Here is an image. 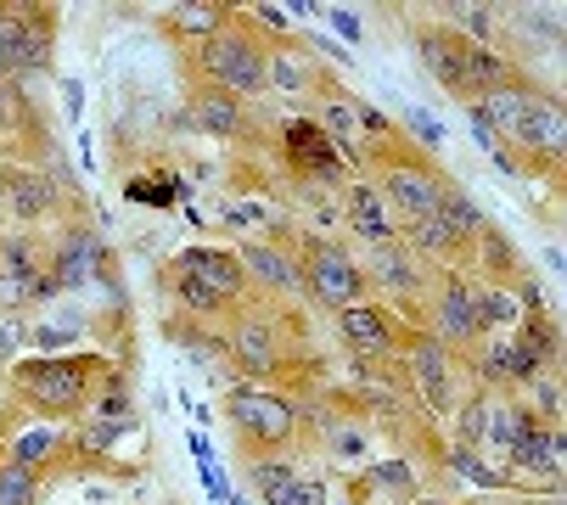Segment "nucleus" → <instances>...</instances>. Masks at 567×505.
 I'll list each match as a JSON object with an SVG mask.
<instances>
[{"label": "nucleus", "mask_w": 567, "mask_h": 505, "mask_svg": "<svg viewBox=\"0 0 567 505\" xmlns=\"http://www.w3.org/2000/svg\"><path fill=\"white\" fill-rule=\"evenodd\" d=\"M478 113L494 124V135H512L517 147H528L533 157H562L567 147V118H562V101L551 96H533L522 85H506V90H489L478 101Z\"/></svg>", "instance_id": "obj_1"}, {"label": "nucleus", "mask_w": 567, "mask_h": 505, "mask_svg": "<svg viewBox=\"0 0 567 505\" xmlns=\"http://www.w3.org/2000/svg\"><path fill=\"white\" fill-rule=\"evenodd\" d=\"M96 359H28L17 365V388L28 393V404L40 411H79L85 393H90V377H96Z\"/></svg>", "instance_id": "obj_2"}, {"label": "nucleus", "mask_w": 567, "mask_h": 505, "mask_svg": "<svg viewBox=\"0 0 567 505\" xmlns=\"http://www.w3.org/2000/svg\"><path fill=\"white\" fill-rule=\"evenodd\" d=\"M203 67L214 74V85L225 90V96H253V90H264V46L253 40L248 28H219L214 40L203 46Z\"/></svg>", "instance_id": "obj_3"}, {"label": "nucleus", "mask_w": 567, "mask_h": 505, "mask_svg": "<svg viewBox=\"0 0 567 505\" xmlns=\"http://www.w3.org/2000/svg\"><path fill=\"white\" fill-rule=\"evenodd\" d=\"M51 17H40L35 7L0 17V74H28V67H46L51 56Z\"/></svg>", "instance_id": "obj_4"}, {"label": "nucleus", "mask_w": 567, "mask_h": 505, "mask_svg": "<svg viewBox=\"0 0 567 505\" xmlns=\"http://www.w3.org/2000/svg\"><path fill=\"white\" fill-rule=\"evenodd\" d=\"M444 186H450V180H439L427 163H393L382 191H388V202H393V214L405 219V225H416V219H427V214H439Z\"/></svg>", "instance_id": "obj_5"}, {"label": "nucleus", "mask_w": 567, "mask_h": 505, "mask_svg": "<svg viewBox=\"0 0 567 505\" xmlns=\"http://www.w3.org/2000/svg\"><path fill=\"white\" fill-rule=\"evenodd\" d=\"M230 421H237V432L253 438L259 450L287 444V438H292V411L281 399H270V393H237V399H230Z\"/></svg>", "instance_id": "obj_6"}, {"label": "nucleus", "mask_w": 567, "mask_h": 505, "mask_svg": "<svg viewBox=\"0 0 567 505\" xmlns=\"http://www.w3.org/2000/svg\"><path fill=\"white\" fill-rule=\"evenodd\" d=\"M304 287H310L320 303H331V310H349V303H360V292H365V276L354 269L349 253H338V248H315Z\"/></svg>", "instance_id": "obj_7"}, {"label": "nucleus", "mask_w": 567, "mask_h": 505, "mask_svg": "<svg viewBox=\"0 0 567 505\" xmlns=\"http://www.w3.org/2000/svg\"><path fill=\"white\" fill-rule=\"evenodd\" d=\"M416 46H421L427 74L439 79L444 90L466 96V40H461V34H455V28H421Z\"/></svg>", "instance_id": "obj_8"}, {"label": "nucleus", "mask_w": 567, "mask_h": 505, "mask_svg": "<svg viewBox=\"0 0 567 505\" xmlns=\"http://www.w3.org/2000/svg\"><path fill=\"white\" fill-rule=\"evenodd\" d=\"M281 141H287L292 168H304V175H320V180L338 175V147H331V135H326L315 118H292Z\"/></svg>", "instance_id": "obj_9"}, {"label": "nucleus", "mask_w": 567, "mask_h": 505, "mask_svg": "<svg viewBox=\"0 0 567 505\" xmlns=\"http://www.w3.org/2000/svg\"><path fill=\"white\" fill-rule=\"evenodd\" d=\"M175 269L180 276H191V281H203V287H214L225 303L242 292V258L237 253H214V248H186L180 258H175Z\"/></svg>", "instance_id": "obj_10"}, {"label": "nucleus", "mask_w": 567, "mask_h": 505, "mask_svg": "<svg viewBox=\"0 0 567 505\" xmlns=\"http://www.w3.org/2000/svg\"><path fill=\"white\" fill-rule=\"evenodd\" d=\"M439 331L450 337V343H466V337H478V292H472V281L450 276L444 303H439Z\"/></svg>", "instance_id": "obj_11"}, {"label": "nucleus", "mask_w": 567, "mask_h": 505, "mask_svg": "<svg viewBox=\"0 0 567 505\" xmlns=\"http://www.w3.org/2000/svg\"><path fill=\"white\" fill-rule=\"evenodd\" d=\"M522 421H533L528 411H512V404H472V411H466V438H483V444H500V450H512V438L522 432Z\"/></svg>", "instance_id": "obj_12"}, {"label": "nucleus", "mask_w": 567, "mask_h": 505, "mask_svg": "<svg viewBox=\"0 0 567 505\" xmlns=\"http://www.w3.org/2000/svg\"><path fill=\"white\" fill-rule=\"evenodd\" d=\"M96 276V236L90 230H68L62 236V253L51 258V281L56 287H85Z\"/></svg>", "instance_id": "obj_13"}, {"label": "nucleus", "mask_w": 567, "mask_h": 505, "mask_svg": "<svg viewBox=\"0 0 567 505\" xmlns=\"http://www.w3.org/2000/svg\"><path fill=\"white\" fill-rule=\"evenodd\" d=\"M264 85H276L281 96H304L315 85V62L298 51V46H281L276 56L264 51Z\"/></svg>", "instance_id": "obj_14"}, {"label": "nucleus", "mask_w": 567, "mask_h": 505, "mask_svg": "<svg viewBox=\"0 0 567 505\" xmlns=\"http://www.w3.org/2000/svg\"><path fill=\"white\" fill-rule=\"evenodd\" d=\"M338 326H343V337H349L354 349H371V354L393 349V320L377 315V310H365V303H349V310H338Z\"/></svg>", "instance_id": "obj_15"}, {"label": "nucleus", "mask_w": 567, "mask_h": 505, "mask_svg": "<svg viewBox=\"0 0 567 505\" xmlns=\"http://www.w3.org/2000/svg\"><path fill=\"white\" fill-rule=\"evenodd\" d=\"M512 460L522 471H562V432H540L533 421H522V432L512 438Z\"/></svg>", "instance_id": "obj_16"}, {"label": "nucleus", "mask_w": 567, "mask_h": 505, "mask_svg": "<svg viewBox=\"0 0 567 505\" xmlns=\"http://www.w3.org/2000/svg\"><path fill=\"white\" fill-rule=\"evenodd\" d=\"M439 219H444V230H450V242H466V236H483V214H478V202L466 197L461 186H444Z\"/></svg>", "instance_id": "obj_17"}, {"label": "nucleus", "mask_w": 567, "mask_h": 505, "mask_svg": "<svg viewBox=\"0 0 567 505\" xmlns=\"http://www.w3.org/2000/svg\"><path fill=\"white\" fill-rule=\"evenodd\" d=\"M237 359L248 365V370H270L276 365V331H270V320H242L237 326Z\"/></svg>", "instance_id": "obj_18"}, {"label": "nucleus", "mask_w": 567, "mask_h": 505, "mask_svg": "<svg viewBox=\"0 0 567 505\" xmlns=\"http://www.w3.org/2000/svg\"><path fill=\"white\" fill-rule=\"evenodd\" d=\"M349 219H354V230L365 236V242H377V248H388V242H393V225L382 219L377 191H371V186H354V191H349Z\"/></svg>", "instance_id": "obj_19"}, {"label": "nucleus", "mask_w": 567, "mask_h": 505, "mask_svg": "<svg viewBox=\"0 0 567 505\" xmlns=\"http://www.w3.org/2000/svg\"><path fill=\"white\" fill-rule=\"evenodd\" d=\"M416 382H421L432 411H450V377H444V349L439 343H416Z\"/></svg>", "instance_id": "obj_20"}, {"label": "nucleus", "mask_w": 567, "mask_h": 505, "mask_svg": "<svg viewBox=\"0 0 567 505\" xmlns=\"http://www.w3.org/2000/svg\"><path fill=\"white\" fill-rule=\"evenodd\" d=\"M237 258H242V269H253V276H259L264 287H281V292H287V287H298V281H304V276H298V269H292V264H287L281 253L259 248V242H248V248H242Z\"/></svg>", "instance_id": "obj_21"}, {"label": "nucleus", "mask_w": 567, "mask_h": 505, "mask_svg": "<svg viewBox=\"0 0 567 505\" xmlns=\"http://www.w3.org/2000/svg\"><path fill=\"white\" fill-rule=\"evenodd\" d=\"M191 118L203 124V129H214V135H237V129H242V108H237V101H230L225 90H209V96H197Z\"/></svg>", "instance_id": "obj_22"}, {"label": "nucleus", "mask_w": 567, "mask_h": 505, "mask_svg": "<svg viewBox=\"0 0 567 505\" xmlns=\"http://www.w3.org/2000/svg\"><path fill=\"white\" fill-rule=\"evenodd\" d=\"M377 281L388 287V292H411L416 287V258L405 253V248H377Z\"/></svg>", "instance_id": "obj_23"}, {"label": "nucleus", "mask_w": 567, "mask_h": 505, "mask_svg": "<svg viewBox=\"0 0 567 505\" xmlns=\"http://www.w3.org/2000/svg\"><path fill=\"white\" fill-rule=\"evenodd\" d=\"M180 34H214L225 28V7H214V0H186V7H175V17H169Z\"/></svg>", "instance_id": "obj_24"}, {"label": "nucleus", "mask_w": 567, "mask_h": 505, "mask_svg": "<svg viewBox=\"0 0 567 505\" xmlns=\"http://www.w3.org/2000/svg\"><path fill=\"white\" fill-rule=\"evenodd\" d=\"M12 180V209L23 214V219H40L46 209H51V186H46V175H7Z\"/></svg>", "instance_id": "obj_25"}, {"label": "nucleus", "mask_w": 567, "mask_h": 505, "mask_svg": "<svg viewBox=\"0 0 567 505\" xmlns=\"http://www.w3.org/2000/svg\"><path fill=\"white\" fill-rule=\"evenodd\" d=\"M0 505H35V466H0Z\"/></svg>", "instance_id": "obj_26"}, {"label": "nucleus", "mask_w": 567, "mask_h": 505, "mask_svg": "<svg viewBox=\"0 0 567 505\" xmlns=\"http://www.w3.org/2000/svg\"><path fill=\"white\" fill-rule=\"evenodd\" d=\"M253 489L270 500V505H281V494L292 489V466H287V460H259V466H253Z\"/></svg>", "instance_id": "obj_27"}, {"label": "nucleus", "mask_w": 567, "mask_h": 505, "mask_svg": "<svg viewBox=\"0 0 567 505\" xmlns=\"http://www.w3.org/2000/svg\"><path fill=\"white\" fill-rule=\"evenodd\" d=\"M512 326L517 320V303H512V292H500V287H489V292H478V331H489V326Z\"/></svg>", "instance_id": "obj_28"}, {"label": "nucleus", "mask_w": 567, "mask_h": 505, "mask_svg": "<svg viewBox=\"0 0 567 505\" xmlns=\"http://www.w3.org/2000/svg\"><path fill=\"white\" fill-rule=\"evenodd\" d=\"M411 236H416V248L421 253H450L455 242H450V230H444V219L439 214H427V219H416L411 225Z\"/></svg>", "instance_id": "obj_29"}, {"label": "nucleus", "mask_w": 567, "mask_h": 505, "mask_svg": "<svg viewBox=\"0 0 567 505\" xmlns=\"http://www.w3.org/2000/svg\"><path fill=\"white\" fill-rule=\"evenodd\" d=\"M371 478L388 483L393 494H416V471H411L405 460H377V466H371Z\"/></svg>", "instance_id": "obj_30"}, {"label": "nucleus", "mask_w": 567, "mask_h": 505, "mask_svg": "<svg viewBox=\"0 0 567 505\" xmlns=\"http://www.w3.org/2000/svg\"><path fill=\"white\" fill-rule=\"evenodd\" d=\"M517 343H522V349H533V354L545 359V354L556 349V331H551V320H545V315H533V320H522V337H517Z\"/></svg>", "instance_id": "obj_31"}, {"label": "nucleus", "mask_w": 567, "mask_h": 505, "mask_svg": "<svg viewBox=\"0 0 567 505\" xmlns=\"http://www.w3.org/2000/svg\"><path fill=\"white\" fill-rule=\"evenodd\" d=\"M175 191L186 197V186H175V180H129V197H141V202H175Z\"/></svg>", "instance_id": "obj_32"}, {"label": "nucleus", "mask_w": 567, "mask_h": 505, "mask_svg": "<svg viewBox=\"0 0 567 505\" xmlns=\"http://www.w3.org/2000/svg\"><path fill=\"white\" fill-rule=\"evenodd\" d=\"M51 450H56V438H51V432H28L23 444H17V455H12V460H17V466H35V460H40V455H51Z\"/></svg>", "instance_id": "obj_33"}, {"label": "nucleus", "mask_w": 567, "mask_h": 505, "mask_svg": "<svg viewBox=\"0 0 567 505\" xmlns=\"http://www.w3.org/2000/svg\"><path fill=\"white\" fill-rule=\"evenodd\" d=\"M281 505H326V489L315 478H292V489L281 494Z\"/></svg>", "instance_id": "obj_34"}, {"label": "nucleus", "mask_w": 567, "mask_h": 505, "mask_svg": "<svg viewBox=\"0 0 567 505\" xmlns=\"http://www.w3.org/2000/svg\"><path fill=\"white\" fill-rule=\"evenodd\" d=\"M405 124L416 129V141H421V147H444V129L432 124V118H427L421 108H405Z\"/></svg>", "instance_id": "obj_35"}, {"label": "nucleus", "mask_w": 567, "mask_h": 505, "mask_svg": "<svg viewBox=\"0 0 567 505\" xmlns=\"http://www.w3.org/2000/svg\"><path fill=\"white\" fill-rule=\"evenodd\" d=\"M455 17H461L466 28H472V34H483V40L494 34V17H489V7H455Z\"/></svg>", "instance_id": "obj_36"}, {"label": "nucleus", "mask_w": 567, "mask_h": 505, "mask_svg": "<svg viewBox=\"0 0 567 505\" xmlns=\"http://www.w3.org/2000/svg\"><path fill=\"white\" fill-rule=\"evenodd\" d=\"M506 365H512V343H494L483 354V377H506Z\"/></svg>", "instance_id": "obj_37"}, {"label": "nucleus", "mask_w": 567, "mask_h": 505, "mask_svg": "<svg viewBox=\"0 0 567 505\" xmlns=\"http://www.w3.org/2000/svg\"><path fill=\"white\" fill-rule=\"evenodd\" d=\"M450 460H455V466H461V471H466V478H472V483H489V489H494V483H500V478H494V471H483V466H478V460H472V455H466V450H455V455H450Z\"/></svg>", "instance_id": "obj_38"}, {"label": "nucleus", "mask_w": 567, "mask_h": 505, "mask_svg": "<svg viewBox=\"0 0 567 505\" xmlns=\"http://www.w3.org/2000/svg\"><path fill=\"white\" fill-rule=\"evenodd\" d=\"M62 101H68V118H79V108H85V90H79V79H62Z\"/></svg>", "instance_id": "obj_39"}, {"label": "nucleus", "mask_w": 567, "mask_h": 505, "mask_svg": "<svg viewBox=\"0 0 567 505\" xmlns=\"http://www.w3.org/2000/svg\"><path fill=\"white\" fill-rule=\"evenodd\" d=\"M338 455H365V432H338Z\"/></svg>", "instance_id": "obj_40"}, {"label": "nucleus", "mask_w": 567, "mask_h": 505, "mask_svg": "<svg viewBox=\"0 0 567 505\" xmlns=\"http://www.w3.org/2000/svg\"><path fill=\"white\" fill-rule=\"evenodd\" d=\"M331 23H338V28H343V34H349V40H360V23H354V17H349V12H331Z\"/></svg>", "instance_id": "obj_41"}, {"label": "nucleus", "mask_w": 567, "mask_h": 505, "mask_svg": "<svg viewBox=\"0 0 567 505\" xmlns=\"http://www.w3.org/2000/svg\"><path fill=\"white\" fill-rule=\"evenodd\" d=\"M421 505H444V500H421Z\"/></svg>", "instance_id": "obj_42"}]
</instances>
